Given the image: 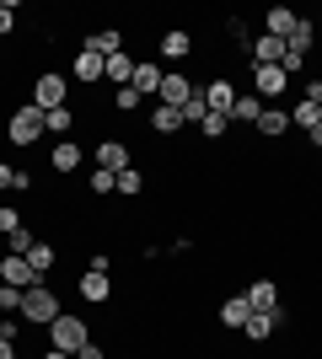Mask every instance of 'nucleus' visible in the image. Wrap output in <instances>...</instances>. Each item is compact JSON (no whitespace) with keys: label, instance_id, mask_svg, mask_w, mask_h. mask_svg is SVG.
Listing matches in <instances>:
<instances>
[{"label":"nucleus","instance_id":"obj_36","mask_svg":"<svg viewBox=\"0 0 322 359\" xmlns=\"http://www.w3.org/2000/svg\"><path fill=\"white\" fill-rule=\"evenodd\" d=\"M32 188H38V182H32V172H22V166H16V172H11V194H32Z\"/></svg>","mask_w":322,"mask_h":359},{"label":"nucleus","instance_id":"obj_5","mask_svg":"<svg viewBox=\"0 0 322 359\" xmlns=\"http://www.w3.org/2000/svg\"><path fill=\"white\" fill-rule=\"evenodd\" d=\"M0 285L32 290V285H43V273H32V263H27V257H16V252H6V257H0Z\"/></svg>","mask_w":322,"mask_h":359},{"label":"nucleus","instance_id":"obj_4","mask_svg":"<svg viewBox=\"0 0 322 359\" xmlns=\"http://www.w3.org/2000/svg\"><path fill=\"white\" fill-rule=\"evenodd\" d=\"M65 102H70V75L43 70L38 81H32V107H38V113H48V107H65Z\"/></svg>","mask_w":322,"mask_h":359},{"label":"nucleus","instance_id":"obj_41","mask_svg":"<svg viewBox=\"0 0 322 359\" xmlns=\"http://www.w3.org/2000/svg\"><path fill=\"white\" fill-rule=\"evenodd\" d=\"M0 359H16V348H11V338H0Z\"/></svg>","mask_w":322,"mask_h":359},{"label":"nucleus","instance_id":"obj_6","mask_svg":"<svg viewBox=\"0 0 322 359\" xmlns=\"http://www.w3.org/2000/svg\"><path fill=\"white\" fill-rule=\"evenodd\" d=\"M285 86H290V75L279 65H253V97H285Z\"/></svg>","mask_w":322,"mask_h":359},{"label":"nucleus","instance_id":"obj_25","mask_svg":"<svg viewBox=\"0 0 322 359\" xmlns=\"http://www.w3.org/2000/svg\"><path fill=\"white\" fill-rule=\"evenodd\" d=\"M86 48H97L102 60H113V54H123V32H119V27H102V32H92V38H86Z\"/></svg>","mask_w":322,"mask_h":359},{"label":"nucleus","instance_id":"obj_40","mask_svg":"<svg viewBox=\"0 0 322 359\" xmlns=\"http://www.w3.org/2000/svg\"><path fill=\"white\" fill-rule=\"evenodd\" d=\"M307 102H317V107H322V81H307Z\"/></svg>","mask_w":322,"mask_h":359},{"label":"nucleus","instance_id":"obj_18","mask_svg":"<svg viewBox=\"0 0 322 359\" xmlns=\"http://www.w3.org/2000/svg\"><path fill=\"white\" fill-rule=\"evenodd\" d=\"M161 54H167V60H188V54H194V32L188 27H167L161 32Z\"/></svg>","mask_w":322,"mask_h":359},{"label":"nucleus","instance_id":"obj_8","mask_svg":"<svg viewBox=\"0 0 322 359\" xmlns=\"http://www.w3.org/2000/svg\"><path fill=\"white\" fill-rule=\"evenodd\" d=\"M81 161H86V150H81V145H76V140H70V135H65L60 145L48 150V166H54L60 177H70V172H81Z\"/></svg>","mask_w":322,"mask_h":359},{"label":"nucleus","instance_id":"obj_39","mask_svg":"<svg viewBox=\"0 0 322 359\" xmlns=\"http://www.w3.org/2000/svg\"><path fill=\"white\" fill-rule=\"evenodd\" d=\"M76 359H107V348H102V344H86V348H81Z\"/></svg>","mask_w":322,"mask_h":359},{"label":"nucleus","instance_id":"obj_2","mask_svg":"<svg viewBox=\"0 0 322 359\" xmlns=\"http://www.w3.org/2000/svg\"><path fill=\"white\" fill-rule=\"evenodd\" d=\"M92 344V327H86V316H54L48 322V348H60V354H81V348Z\"/></svg>","mask_w":322,"mask_h":359},{"label":"nucleus","instance_id":"obj_1","mask_svg":"<svg viewBox=\"0 0 322 359\" xmlns=\"http://www.w3.org/2000/svg\"><path fill=\"white\" fill-rule=\"evenodd\" d=\"M43 135H48V129H43V113H38L32 102H16V113L6 118V140H11L16 150H32Z\"/></svg>","mask_w":322,"mask_h":359},{"label":"nucleus","instance_id":"obj_43","mask_svg":"<svg viewBox=\"0 0 322 359\" xmlns=\"http://www.w3.org/2000/svg\"><path fill=\"white\" fill-rule=\"evenodd\" d=\"M307 140H311V145L322 150V123H317V129H307Z\"/></svg>","mask_w":322,"mask_h":359},{"label":"nucleus","instance_id":"obj_30","mask_svg":"<svg viewBox=\"0 0 322 359\" xmlns=\"http://www.w3.org/2000/svg\"><path fill=\"white\" fill-rule=\"evenodd\" d=\"M204 113H210V102H204V86H194V97L183 102V123H194V129H199Z\"/></svg>","mask_w":322,"mask_h":359},{"label":"nucleus","instance_id":"obj_32","mask_svg":"<svg viewBox=\"0 0 322 359\" xmlns=\"http://www.w3.org/2000/svg\"><path fill=\"white\" fill-rule=\"evenodd\" d=\"M140 102H145V97H140L135 86H119V91H113V107H119V113H135Z\"/></svg>","mask_w":322,"mask_h":359},{"label":"nucleus","instance_id":"obj_21","mask_svg":"<svg viewBox=\"0 0 322 359\" xmlns=\"http://www.w3.org/2000/svg\"><path fill=\"white\" fill-rule=\"evenodd\" d=\"M102 81L113 91L119 86H135V60H129V54H113V60H107V70H102Z\"/></svg>","mask_w":322,"mask_h":359},{"label":"nucleus","instance_id":"obj_26","mask_svg":"<svg viewBox=\"0 0 322 359\" xmlns=\"http://www.w3.org/2000/svg\"><path fill=\"white\" fill-rule=\"evenodd\" d=\"M242 332L253 338V344H269V338H274V311H253Z\"/></svg>","mask_w":322,"mask_h":359},{"label":"nucleus","instance_id":"obj_42","mask_svg":"<svg viewBox=\"0 0 322 359\" xmlns=\"http://www.w3.org/2000/svg\"><path fill=\"white\" fill-rule=\"evenodd\" d=\"M38 359H76V354H60V348H43Z\"/></svg>","mask_w":322,"mask_h":359},{"label":"nucleus","instance_id":"obj_7","mask_svg":"<svg viewBox=\"0 0 322 359\" xmlns=\"http://www.w3.org/2000/svg\"><path fill=\"white\" fill-rule=\"evenodd\" d=\"M188 97H194V81H188L183 70H161V91H156V102H167V107H183Z\"/></svg>","mask_w":322,"mask_h":359},{"label":"nucleus","instance_id":"obj_33","mask_svg":"<svg viewBox=\"0 0 322 359\" xmlns=\"http://www.w3.org/2000/svg\"><path fill=\"white\" fill-rule=\"evenodd\" d=\"M92 194H97V198L119 194V177H113V172H102V166H97V172H92Z\"/></svg>","mask_w":322,"mask_h":359},{"label":"nucleus","instance_id":"obj_27","mask_svg":"<svg viewBox=\"0 0 322 359\" xmlns=\"http://www.w3.org/2000/svg\"><path fill=\"white\" fill-rule=\"evenodd\" d=\"M226 129H231L226 113H204V123H199V135L210 140V145H226Z\"/></svg>","mask_w":322,"mask_h":359},{"label":"nucleus","instance_id":"obj_10","mask_svg":"<svg viewBox=\"0 0 322 359\" xmlns=\"http://www.w3.org/2000/svg\"><path fill=\"white\" fill-rule=\"evenodd\" d=\"M311 43H317V22H311V16H301V22L290 27V38H285V54H290V60H307Z\"/></svg>","mask_w":322,"mask_h":359},{"label":"nucleus","instance_id":"obj_34","mask_svg":"<svg viewBox=\"0 0 322 359\" xmlns=\"http://www.w3.org/2000/svg\"><path fill=\"white\" fill-rule=\"evenodd\" d=\"M22 225H27V220H22L11 204H0V236H11V231H22Z\"/></svg>","mask_w":322,"mask_h":359},{"label":"nucleus","instance_id":"obj_35","mask_svg":"<svg viewBox=\"0 0 322 359\" xmlns=\"http://www.w3.org/2000/svg\"><path fill=\"white\" fill-rule=\"evenodd\" d=\"M0 311H22V290L16 285H0Z\"/></svg>","mask_w":322,"mask_h":359},{"label":"nucleus","instance_id":"obj_16","mask_svg":"<svg viewBox=\"0 0 322 359\" xmlns=\"http://www.w3.org/2000/svg\"><path fill=\"white\" fill-rule=\"evenodd\" d=\"M247 306L253 311H279V285L274 279H253L247 285Z\"/></svg>","mask_w":322,"mask_h":359},{"label":"nucleus","instance_id":"obj_14","mask_svg":"<svg viewBox=\"0 0 322 359\" xmlns=\"http://www.w3.org/2000/svg\"><path fill=\"white\" fill-rule=\"evenodd\" d=\"M253 129H258L263 140H285V135H290V113H285V107H263Z\"/></svg>","mask_w":322,"mask_h":359},{"label":"nucleus","instance_id":"obj_31","mask_svg":"<svg viewBox=\"0 0 322 359\" xmlns=\"http://www.w3.org/2000/svg\"><path fill=\"white\" fill-rule=\"evenodd\" d=\"M119 194H123V198L145 194V177H140V166H129V172H119Z\"/></svg>","mask_w":322,"mask_h":359},{"label":"nucleus","instance_id":"obj_24","mask_svg":"<svg viewBox=\"0 0 322 359\" xmlns=\"http://www.w3.org/2000/svg\"><path fill=\"white\" fill-rule=\"evenodd\" d=\"M247 316H253V306H247V295H231L226 306H220V327H247Z\"/></svg>","mask_w":322,"mask_h":359},{"label":"nucleus","instance_id":"obj_19","mask_svg":"<svg viewBox=\"0 0 322 359\" xmlns=\"http://www.w3.org/2000/svg\"><path fill=\"white\" fill-rule=\"evenodd\" d=\"M204 102H210V113H226V118H231V102H236V86H231L226 75H220V81H210V86H204Z\"/></svg>","mask_w":322,"mask_h":359},{"label":"nucleus","instance_id":"obj_29","mask_svg":"<svg viewBox=\"0 0 322 359\" xmlns=\"http://www.w3.org/2000/svg\"><path fill=\"white\" fill-rule=\"evenodd\" d=\"M70 123H76V118H70V107H48V113H43V129H48L54 140L70 135Z\"/></svg>","mask_w":322,"mask_h":359},{"label":"nucleus","instance_id":"obj_20","mask_svg":"<svg viewBox=\"0 0 322 359\" xmlns=\"http://www.w3.org/2000/svg\"><path fill=\"white\" fill-rule=\"evenodd\" d=\"M135 91L140 97H156V91H161V65L156 60H135Z\"/></svg>","mask_w":322,"mask_h":359},{"label":"nucleus","instance_id":"obj_38","mask_svg":"<svg viewBox=\"0 0 322 359\" xmlns=\"http://www.w3.org/2000/svg\"><path fill=\"white\" fill-rule=\"evenodd\" d=\"M11 172H16L11 161H0V194H11Z\"/></svg>","mask_w":322,"mask_h":359},{"label":"nucleus","instance_id":"obj_22","mask_svg":"<svg viewBox=\"0 0 322 359\" xmlns=\"http://www.w3.org/2000/svg\"><path fill=\"white\" fill-rule=\"evenodd\" d=\"M27 263H32V273H43V279H48V273H54V263H60V247L38 236V241H32V252H27Z\"/></svg>","mask_w":322,"mask_h":359},{"label":"nucleus","instance_id":"obj_17","mask_svg":"<svg viewBox=\"0 0 322 359\" xmlns=\"http://www.w3.org/2000/svg\"><path fill=\"white\" fill-rule=\"evenodd\" d=\"M295 22H301V11H290V6H274V11L263 16V32H269V38H279V43H285V38H290V27Z\"/></svg>","mask_w":322,"mask_h":359},{"label":"nucleus","instance_id":"obj_3","mask_svg":"<svg viewBox=\"0 0 322 359\" xmlns=\"http://www.w3.org/2000/svg\"><path fill=\"white\" fill-rule=\"evenodd\" d=\"M60 311H65V306H60L54 290H48V285H32V290H22V311H16V316H22L27 327H48Z\"/></svg>","mask_w":322,"mask_h":359},{"label":"nucleus","instance_id":"obj_12","mask_svg":"<svg viewBox=\"0 0 322 359\" xmlns=\"http://www.w3.org/2000/svg\"><path fill=\"white\" fill-rule=\"evenodd\" d=\"M97 166L113 172V177L129 172V140H102V145H97Z\"/></svg>","mask_w":322,"mask_h":359},{"label":"nucleus","instance_id":"obj_9","mask_svg":"<svg viewBox=\"0 0 322 359\" xmlns=\"http://www.w3.org/2000/svg\"><path fill=\"white\" fill-rule=\"evenodd\" d=\"M102 70H107V60L97 54V48L81 43V48H76V86H97V81H102Z\"/></svg>","mask_w":322,"mask_h":359},{"label":"nucleus","instance_id":"obj_23","mask_svg":"<svg viewBox=\"0 0 322 359\" xmlns=\"http://www.w3.org/2000/svg\"><path fill=\"white\" fill-rule=\"evenodd\" d=\"M258 113H263V97L236 91V102H231V123H258Z\"/></svg>","mask_w":322,"mask_h":359},{"label":"nucleus","instance_id":"obj_37","mask_svg":"<svg viewBox=\"0 0 322 359\" xmlns=\"http://www.w3.org/2000/svg\"><path fill=\"white\" fill-rule=\"evenodd\" d=\"M16 332H22V316H6V322H0V338H11V344H16Z\"/></svg>","mask_w":322,"mask_h":359},{"label":"nucleus","instance_id":"obj_13","mask_svg":"<svg viewBox=\"0 0 322 359\" xmlns=\"http://www.w3.org/2000/svg\"><path fill=\"white\" fill-rule=\"evenodd\" d=\"M76 290H81V300H86V306H102V300L113 295V279H107V273H97V269H86Z\"/></svg>","mask_w":322,"mask_h":359},{"label":"nucleus","instance_id":"obj_15","mask_svg":"<svg viewBox=\"0 0 322 359\" xmlns=\"http://www.w3.org/2000/svg\"><path fill=\"white\" fill-rule=\"evenodd\" d=\"M177 129H183V107L156 102V113H151V135H156V140H172Z\"/></svg>","mask_w":322,"mask_h":359},{"label":"nucleus","instance_id":"obj_11","mask_svg":"<svg viewBox=\"0 0 322 359\" xmlns=\"http://www.w3.org/2000/svg\"><path fill=\"white\" fill-rule=\"evenodd\" d=\"M247 54H253V65H279V70H285V43H279V38H269V32L247 38Z\"/></svg>","mask_w":322,"mask_h":359},{"label":"nucleus","instance_id":"obj_28","mask_svg":"<svg viewBox=\"0 0 322 359\" xmlns=\"http://www.w3.org/2000/svg\"><path fill=\"white\" fill-rule=\"evenodd\" d=\"M290 123H295V129H317V123H322V107H317V102H307V97H301V102L290 107Z\"/></svg>","mask_w":322,"mask_h":359}]
</instances>
